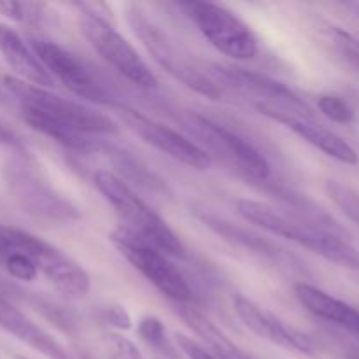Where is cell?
I'll return each mask as SVG.
<instances>
[{
  "mask_svg": "<svg viewBox=\"0 0 359 359\" xmlns=\"http://www.w3.org/2000/svg\"><path fill=\"white\" fill-rule=\"evenodd\" d=\"M95 186L125 223L126 230L139 235L167 256H184V245L172 228L140 198L135 189L111 170L95 172Z\"/></svg>",
  "mask_w": 359,
  "mask_h": 359,
  "instance_id": "obj_3",
  "label": "cell"
},
{
  "mask_svg": "<svg viewBox=\"0 0 359 359\" xmlns=\"http://www.w3.org/2000/svg\"><path fill=\"white\" fill-rule=\"evenodd\" d=\"M181 318L193 330V333L200 337V340L203 342L202 346L207 347L219 359H251L248 354L242 353L241 347H237L228 339L226 333L221 332L205 314H202L196 309L182 307Z\"/></svg>",
  "mask_w": 359,
  "mask_h": 359,
  "instance_id": "obj_19",
  "label": "cell"
},
{
  "mask_svg": "<svg viewBox=\"0 0 359 359\" xmlns=\"http://www.w3.org/2000/svg\"><path fill=\"white\" fill-rule=\"evenodd\" d=\"M207 76L216 86L221 84L249 98L252 105L266 118L273 114H314L312 109L293 90L263 74L251 72L241 67L214 63L207 69Z\"/></svg>",
  "mask_w": 359,
  "mask_h": 359,
  "instance_id": "obj_4",
  "label": "cell"
},
{
  "mask_svg": "<svg viewBox=\"0 0 359 359\" xmlns=\"http://www.w3.org/2000/svg\"><path fill=\"white\" fill-rule=\"evenodd\" d=\"M0 144H7V146L13 147L20 146V140L14 135L13 130H9L6 125H2V123H0Z\"/></svg>",
  "mask_w": 359,
  "mask_h": 359,
  "instance_id": "obj_29",
  "label": "cell"
},
{
  "mask_svg": "<svg viewBox=\"0 0 359 359\" xmlns=\"http://www.w3.org/2000/svg\"><path fill=\"white\" fill-rule=\"evenodd\" d=\"M270 119L293 130L298 137L307 140L316 149L323 151L326 156L346 165L358 163L356 149L347 144L342 137L319 123L314 114H273L270 116Z\"/></svg>",
  "mask_w": 359,
  "mask_h": 359,
  "instance_id": "obj_15",
  "label": "cell"
},
{
  "mask_svg": "<svg viewBox=\"0 0 359 359\" xmlns=\"http://www.w3.org/2000/svg\"><path fill=\"white\" fill-rule=\"evenodd\" d=\"M9 184L27 212L48 217L53 221H72L79 217V210L60 195L55 186L32 160L14 161L9 167Z\"/></svg>",
  "mask_w": 359,
  "mask_h": 359,
  "instance_id": "obj_10",
  "label": "cell"
},
{
  "mask_svg": "<svg viewBox=\"0 0 359 359\" xmlns=\"http://www.w3.org/2000/svg\"><path fill=\"white\" fill-rule=\"evenodd\" d=\"M328 35L339 55L359 72V39L340 27H328Z\"/></svg>",
  "mask_w": 359,
  "mask_h": 359,
  "instance_id": "obj_22",
  "label": "cell"
},
{
  "mask_svg": "<svg viewBox=\"0 0 359 359\" xmlns=\"http://www.w3.org/2000/svg\"><path fill=\"white\" fill-rule=\"evenodd\" d=\"M30 48L53 81L58 79L77 98L97 102V104L111 102L107 91L98 83L97 77L69 49L44 39H32Z\"/></svg>",
  "mask_w": 359,
  "mask_h": 359,
  "instance_id": "obj_11",
  "label": "cell"
},
{
  "mask_svg": "<svg viewBox=\"0 0 359 359\" xmlns=\"http://www.w3.org/2000/svg\"><path fill=\"white\" fill-rule=\"evenodd\" d=\"M119 116L137 137H140L154 149L174 158L179 163L196 168V170H205L210 165L209 154L177 130L130 107H119Z\"/></svg>",
  "mask_w": 359,
  "mask_h": 359,
  "instance_id": "obj_12",
  "label": "cell"
},
{
  "mask_svg": "<svg viewBox=\"0 0 359 359\" xmlns=\"http://www.w3.org/2000/svg\"><path fill=\"white\" fill-rule=\"evenodd\" d=\"M318 107L323 114L339 125H351L354 121V111L344 98L337 95H323L318 100Z\"/></svg>",
  "mask_w": 359,
  "mask_h": 359,
  "instance_id": "obj_23",
  "label": "cell"
},
{
  "mask_svg": "<svg viewBox=\"0 0 359 359\" xmlns=\"http://www.w3.org/2000/svg\"><path fill=\"white\" fill-rule=\"evenodd\" d=\"M184 128L196 146L202 147L207 154H216L230 165L244 172L248 177L256 181H265L270 175V163L251 142L238 137L237 133L223 128L212 119L200 114H188L184 119ZM191 139V140H193Z\"/></svg>",
  "mask_w": 359,
  "mask_h": 359,
  "instance_id": "obj_6",
  "label": "cell"
},
{
  "mask_svg": "<svg viewBox=\"0 0 359 359\" xmlns=\"http://www.w3.org/2000/svg\"><path fill=\"white\" fill-rule=\"evenodd\" d=\"M4 84L20 102L21 116L28 126L70 149L91 151L95 144L90 135L118 132L114 119L83 102L63 98L14 76L6 77Z\"/></svg>",
  "mask_w": 359,
  "mask_h": 359,
  "instance_id": "obj_2",
  "label": "cell"
},
{
  "mask_svg": "<svg viewBox=\"0 0 359 359\" xmlns=\"http://www.w3.org/2000/svg\"><path fill=\"white\" fill-rule=\"evenodd\" d=\"M0 265H2L4 269L7 270V273H9L11 277H14L16 280H25V283H28V280H34L35 277L39 276V269L34 263V259L28 258V256L25 255H20V252L6 256V258L0 262Z\"/></svg>",
  "mask_w": 359,
  "mask_h": 359,
  "instance_id": "obj_24",
  "label": "cell"
},
{
  "mask_svg": "<svg viewBox=\"0 0 359 359\" xmlns=\"http://www.w3.org/2000/svg\"><path fill=\"white\" fill-rule=\"evenodd\" d=\"M105 353L109 359H144L139 347L118 333H109L105 337Z\"/></svg>",
  "mask_w": 359,
  "mask_h": 359,
  "instance_id": "obj_25",
  "label": "cell"
},
{
  "mask_svg": "<svg viewBox=\"0 0 359 359\" xmlns=\"http://www.w3.org/2000/svg\"><path fill=\"white\" fill-rule=\"evenodd\" d=\"M104 321L118 330H128L130 326H132V318H130L128 312L125 311V307H119V305L105 309Z\"/></svg>",
  "mask_w": 359,
  "mask_h": 359,
  "instance_id": "obj_27",
  "label": "cell"
},
{
  "mask_svg": "<svg viewBox=\"0 0 359 359\" xmlns=\"http://www.w3.org/2000/svg\"><path fill=\"white\" fill-rule=\"evenodd\" d=\"M0 328L49 359H72L65 347L20 309L0 298Z\"/></svg>",
  "mask_w": 359,
  "mask_h": 359,
  "instance_id": "obj_16",
  "label": "cell"
},
{
  "mask_svg": "<svg viewBox=\"0 0 359 359\" xmlns=\"http://www.w3.org/2000/svg\"><path fill=\"white\" fill-rule=\"evenodd\" d=\"M200 34L219 53L235 60H251L258 53V41L251 28L226 7L212 2H184Z\"/></svg>",
  "mask_w": 359,
  "mask_h": 359,
  "instance_id": "obj_7",
  "label": "cell"
},
{
  "mask_svg": "<svg viewBox=\"0 0 359 359\" xmlns=\"http://www.w3.org/2000/svg\"><path fill=\"white\" fill-rule=\"evenodd\" d=\"M0 14L14 21H23L27 18V7L18 2H0Z\"/></svg>",
  "mask_w": 359,
  "mask_h": 359,
  "instance_id": "obj_28",
  "label": "cell"
},
{
  "mask_svg": "<svg viewBox=\"0 0 359 359\" xmlns=\"http://www.w3.org/2000/svg\"><path fill=\"white\" fill-rule=\"evenodd\" d=\"M81 32L91 48L130 83L146 90L158 86L156 76L149 69L146 60L107 20L84 14L81 21Z\"/></svg>",
  "mask_w": 359,
  "mask_h": 359,
  "instance_id": "obj_8",
  "label": "cell"
},
{
  "mask_svg": "<svg viewBox=\"0 0 359 359\" xmlns=\"http://www.w3.org/2000/svg\"><path fill=\"white\" fill-rule=\"evenodd\" d=\"M294 294H297L298 302H300L312 316L339 326L344 332L349 333L353 339H356V342L359 344L358 309H354L353 305L346 304V302L339 300V298H335L333 294L326 293V291L319 290V287L307 283H298L297 286H294Z\"/></svg>",
  "mask_w": 359,
  "mask_h": 359,
  "instance_id": "obj_17",
  "label": "cell"
},
{
  "mask_svg": "<svg viewBox=\"0 0 359 359\" xmlns=\"http://www.w3.org/2000/svg\"><path fill=\"white\" fill-rule=\"evenodd\" d=\"M326 193L330 198L335 202V205L349 217L353 223L359 226V191L351 188V186L344 184V182L330 179L326 182Z\"/></svg>",
  "mask_w": 359,
  "mask_h": 359,
  "instance_id": "obj_21",
  "label": "cell"
},
{
  "mask_svg": "<svg viewBox=\"0 0 359 359\" xmlns=\"http://www.w3.org/2000/svg\"><path fill=\"white\" fill-rule=\"evenodd\" d=\"M128 20L130 25L133 27V32L139 35L142 44L146 46L149 55L153 56V60L161 67V69L167 70L170 76H174L175 79L181 81L182 84H186V86L191 88V90L198 91V93L205 95V97H219V86H216L207 74L200 72V69H196V67L193 65L177 48H175L174 42H172L167 35L161 34L160 28L154 27L137 7H132V9L128 11Z\"/></svg>",
  "mask_w": 359,
  "mask_h": 359,
  "instance_id": "obj_9",
  "label": "cell"
},
{
  "mask_svg": "<svg viewBox=\"0 0 359 359\" xmlns=\"http://www.w3.org/2000/svg\"><path fill=\"white\" fill-rule=\"evenodd\" d=\"M7 291H9V286H7V284L4 283L2 279H0V298H4V300H7V298H6Z\"/></svg>",
  "mask_w": 359,
  "mask_h": 359,
  "instance_id": "obj_30",
  "label": "cell"
},
{
  "mask_svg": "<svg viewBox=\"0 0 359 359\" xmlns=\"http://www.w3.org/2000/svg\"><path fill=\"white\" fill-rule=\"evenodd\" d=\"M0 55L16 72L18 79L42 88H49L55 83L30 46H27V42L21 39V35L2 23H0Z\"/></svg>",
  "mask_w": 359,
  "mask_h": 359,
  "instance_id": "obj_18",
  "label": "cell"
},
{
  "mask_svg": "<svg viewBox=\"0 0 359 359\" xmlns=\"http://www.w3.org/2000/svg\"><path fill=\"white\" fill-rule=\"evenodd\" d=\"M16 252L34 259L39 272L44 273L48 280L55 279L56 273L63 269V265L70 258L58 248L30 231L0 224V262L6 256L16 255Z\"/></svg>",
  "mask_w": 359,
  "mask_h": 359,
  "instance_id": "obj_14",
  "label": "cell"
},
{
  "mask_svg": "<svg viewBox=\"0 0 359 359\" xmlns=\"http://www.w3.org/2000/svg\"><path fill=\"white\" fill-rule=\"evenodd\" d=\"M137 332L147 346L154 347L156 351L168 354V356H174V347L167 337V328L156 316H144L139 321Z\"/></svg>",
  "mask_w": 359,
  "mask_h": 359,
  "instance_id": "obj_20",
  "label": "cell"
},
{
  "mask_svg": "<svg viewBox=\"0 0 359 359\" xmlns=\"http://www.w3.org/2000/svg\"><path fill=\"white\" fill-rule=\"evenodd\" d=\"M347 359H359V351H351V353L347 354Z\"/></svg>",
  "mask_w": 359,
  "mask_h": 359,
  "instance_id": "obj_31",
  "label": "cell"
},
{
  "mask_svg": "<svg viewBox=\"0 0 359 359\" xmlns=\"http://www.w3.org/2000/svg\"><path fill=\"white\" fill-rule=\"evenodd\" d=\"M14 359H30V358H25V356H20V354H18V356H14Z\"/></svg>",
  "mask_w": 359,
  "mask_h": 359,
  "instance_id": "obj_32",
  "label": "cell"
},
{
  "mask_svg": "<svg viewBox=\"0 0 359 359\" xmlns=\"http://www.w3.org/2000/svg\"><path fill=\"white\" fill-rule=\"evenodd\" d=\"M233 309L245 328L251 330L259 339L269 340L273 346L283 347L290 353H297L307 358L318 356V349L307 335L298 332L293 326H287L283 319L273 316L272 312L266 311L251 298L237 294L233 298Z\"/></svg>",
  "mask_w": 359,
  "mask_h": 359,
  "instance_id": "obj_13",
  "label": "cell"
},
{
  "mask_svg": "<svg viewBox=\"0 0 359 359\" xmlns=\"http://www.w3.org/2000/svg\"><path fill=\"white\" fill-rule=\"evenodd\" d=\"M119 255L130 263L135 270H139L160 293L177 304H188L193 298V291L188 280L182 273L170 263L168 256L154 248L139 235L132 233L126 228L119 226L109 235Z\"/></svg>",
  "mask_w": 359,
  "mask_h": 359,
  "instance_id": "obj_5",
  "label": "cell"
},
{
  "mask_svg": "<svg viewBox=\"0 0 359 359\" xmlns=\"http://www.w3.org/2000/svg\"><path fill=\"white\" fill-rule=\"evenodd\" d=\"M175 346L179 347L182 354L188 359H219L214 353H210L207 347H203L202 344L196 342L191 337H186L182 333H175Z\"/></svg>",
  "mask_w": 359,
  "mask_h": 359,
  "instance_id": "obj_26",
  "label": "cell"
},
{
  "mask_svg": "<svg viewBox=\"0 0 359 359\" xmlns=\"http://www.w3.org/2000/svg\"><path fill=\"white\" fill-rule=\"evenodd\" d=\"M235 209L242 219L273 237L287 238L335 265L359 270V251L349 242L347 231L314 203L302 202L291 209H277L259 200L241 198Z\"/></svg>",
  "mask_w": 359,
  "mask_h": 359,
  "instance_id": "obj_1",
  "label": "cell"
}]
</instances>
